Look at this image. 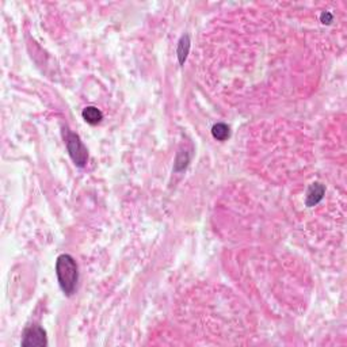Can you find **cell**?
<instances>
[{
  "instance_id": "9",
  "label": "cell",
  "mask_w": 347,
  "mask_h": 347,
  "mask_svg": "<svg viewBox=\"0 0 347 347\" xmlns=\"http://www.w3.org/2000/svg\"><path fill=\"white\" fill-rule=\"evenodd\" d=\"M322 22H323L324 24H329L332 22V15H331L329 12H323V14H322Z\"/></svg>"
},
{
  "instance_id": "4",
  "label": "cell",
  "mask_w": 347,
  "mask_h": 347,
  "mask_svg": "<svg viewBox=\"0 0 347 347\" xmlns=\"http://www.w3.org/2000/svg\"><path fill=\"white\" fill-rule=\"evenodd\" d=\"M324 193H326V189H324V186L322 183H312L311 186H309V189H308V193H306V200H305L306 206L312 207L317 205L319 202L323 200Z\"/></svg>"
},
{
  "instance_id": "1",
  "label": "cell",
  "mask_w": 347,
  "mask_h": 347,
  "mask_svg": "<svg viewBox=\"0 0 347 347\" xmlns=\"http://www.w3.org/2000/svg\"><path fill=\"white\" fill-rule=\"evenodd\" d=\"M56 275L60 284L62 292L67 296H72L76 290V285L79 281V271L78 265L72 256L68 254H62L56 261Z\"/></svg>"
},
{
  "instance_id": "3",
  "label": "cell",
  "mask_w": 347,
  "mask_h": 347,
  "mask_svg": "<svg viewBox=\"0 0 347 347\" xmlns=\"http://www.w3.org/2000/svg\"><path fill=\"white\" fill-rule=\"evenodd\" d=\"M48 345L46 339V331L40 326H31L24 329L22 346L23 347H43Z\"/></svg>"
},
{
  "instance_id": "8",
  "label": "cell",
  "mask_w": 347,
  "mask_h": 347,
  "mask_svg": "<svg viewBox=\"0 0 347 347\" xmlns=\"http://www.w3.org/2000/svg\"><path fill=\"white\" fill-rule=\"evenodd\" d=\"M190 155L187 152H179L175 162V171H182L186 168V165L189 163Z\"/></svg>"
},
{
  "instance_id": "6",
  "label": "cell",
  "mask_w": 347,
  "mask_h": 347,
  "mask_svg": "<svg viewBox=\"0 0 347 347\" xmlns=\"http://www.w3.org/2000/svg\"><path fill=\"white\" fill-rule=\"evenodd\" d=\"M189 50H190V38L187 34H184V36L181 37V40H179V42H178V49H177L178 60H179V64H181V65L184 64V61H186V59H187V55H189Z\"/></svg>"
},
{
  "instance_id": "7",
  "label": "cell",
  "mask_w": 347,
  "mask_h": 347,
  "mask_svg": "<svg viewBox=\"0 0 347 347\" xmlns=\"http://www.w3.org/2000/svg\"><path fill=\"white\" fill-rule=\"evenodd\" d=\"M212 134H213V137L216 139V140L219 141L226 140V139L229 137V134H231V132H229V126L225 125V123H223V122L216 123L213 128H212Z\"/></svg>"
},
{
  "instance_id": "2",
  "label": "cell",
  "mask_w": 347,
  "mask_h": 347,
  "mask_svg": "<svg viewBox=\"0 0 347 347\" xmlns=\"http://www.w3.org/2000/svg\"><path fill=\"white\" fill-rule=\"evenodd\" d=\"M67 149L73 163L78 167H84L88 160L87 148L80 141V137L75 133H68L67 136Z\"/></svg>"
},
{
  "instance_id": "5",
  "label": "cell",
  "mask_w": 347,
  "mask_h": 347,
  "mask_svg": "<svg viewBox=\"0 0 347 347\" xmlns=\"http://www.w3.org/2000/svg\"><path fill=\"white\" fill-rule=\"evenodd\" d=\"M82 116H83V120H84L85 122H88L90 125H97V123H99V122L103 120L102 111L97 109V107H94V106L85 107V109L83 110V113H82Z\"/></svg>"
}]
</instances>
